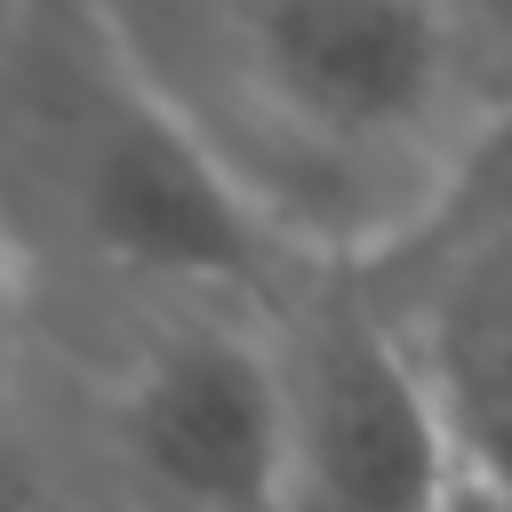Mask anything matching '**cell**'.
<instances>
[{"instance_id":"obj_1","label":"cell","mask_w":512,"mask_h":512,"mask_svg":"<svg viewBox=\"0 0 512 512\" xmlns=\"http://www.w3.org/2000/svg\"><path fill=\"white\" fill-rule=\"evenodd\" d=\"M128 64L296 264L392 248L488 112L448 0H96Z\"/></svg>"},{"instance_id":"obj_2","label":"cell","mask_w":512,"mask_h":512,"mask_svg":"<svg viewBox=\"0 0 512 512\" xmlns=\"http://www.w3.org/2000/svg\"><path fill=\"white\" fill-rule=\"evenodd\" d=\"M0 232L40 328L160 296H280L296 256L128 64L96 0L0 8Z\"/></svg>"},{"instance_id":"obj_3","label":"cell","mask_w":512,"mask_h":512,"mask_svg":"<svg viewBox=\"0 0 512 512\" xmlns=\"http://www.w3.org/2000/svg\"><path fill=\"white\" fill-rule=\"evenodd\" d=\"M264 304L160 296L40 328V360L80 352L96 456L136 512H280V360Z\"/></svg>"},{"instance_id":"obj_4","label":"cell","mask_w":512,"mask_h":512,"mask_svg":"<svg viewBox=\"0 0 512 512\" xmlns=\"http://www.w3.org/2000/svg\"><path fill=\"white\" fill-rule=\"evenodd\" d=\"M280 360V512H456L464 448L352 264H296L264 304Z\"/></svg>"},{"instance_id":"obj_5","label":"cell","mask_w":512,"mask_h":512,"mask_svg":"<svg viewBox=\"0 0 512 512\" xmlns=\"http://www.w3.org/2000/svg\"><path fill=\"white\" fill-rule=\"evenodd\" d=\"M352 272L424 368L456 448L512 408V120H488L448 192Z\"/></svg>"},{"instance_id":"obj_6","label":"cell","mask_w":512,"mask_h":512,"mask_svg":"<svg viewBox=\"0 0 512 512\" xmlns=\"http://www.w3.org/2000/svg\"><path fill=\"white\" fill-rule=\"evenodd\" d=\"M32 416H40V312H32V280L0 232V512L24 488V448H32Z\"/></svg>"},{"instance_id":"obj_7","label":"cell","mask_w":512,"mask_h":512,"mask_svg":"<svg viewBox=\"0 0 512 512\" xmlns=\"http://www.w3.org/2000/svg\"><path fill=\"white\" fill-rule=\"evenodd\" d=\"M456 8V40H464V72L488 120H512V0H448Z\"/></svg>"},{"instance_id":"obj_8","label":"cell","mask_w":512,"mask_h":512,"mask_svg":"<svg viewBox=\"0 0 512 512\" xmlns=\"http://www.w3.org/2000/svg\"><path fill=\"white\" fill-rule=\"evenodd\" d=\"M464 480L488 512H512V408H496L480 432H464Z\"/></svg>"},{"instance_id":"obj_9","label":"cell","mask_w":512,"mask_h":512,"mask_svg":"<svg viewBox=\"0 0 512 512\" xmlns=\"http://www.w3.org/2000/svg\"><path fill=\"white\" fill-rule=\"evenodd\" d=\"M0 8H8V0H0Z\"/></svg>"}]
</instances>
